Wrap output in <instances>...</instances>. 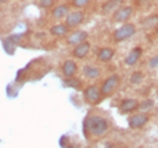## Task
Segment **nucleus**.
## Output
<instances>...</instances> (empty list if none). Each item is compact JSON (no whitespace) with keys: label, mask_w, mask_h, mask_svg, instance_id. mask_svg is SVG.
Here are the masks:
<instances>
[{"label":"nucleus","mask_w":158,"mask_h":148,"mask_svg":"<svg viewBox=\"0 0 158 148\" xmlns=\"http://www.w3.org/2000/svg\"><path fill=\"white\" fill-rule=\"evenodd\" d=\"M85 134L91 138H102L110 130V122L102 115H88L83 123Z\"/></svg>","instance_id":"1"},{"label":"nucleus","mask_w":158,"mask_h":148,"mask_svg":"<svg viewBox=\"0 0 158 148\" xmlns=\"http://www.w3.org/2000/svg\"><path fill=\"white\" fill-rule=\"evenodd\" d=\"M137 33V28L133 22H124L121 24L117 29H115V32L112 33V39L115 43L125 42L128 39H131L132 37H135Z\"/></svg>","instance_id":"2"},{"label":"nucleus","mask_w":158,"mask_h":148,"mask_svg":"<svg viewBox=\"0 0 158 148\" xmlns=\"http://www.w3.org/2000/svg\"><path fill=\"white\" fill-rule=\"evenodd\" d=\"M120 83H121V79H120V75H118V73H112V75L106 77L100 85L102 95L104 97L113 95L115 91L118 88V85H120Z\"/></svg>","instance_id":"3"},{"label":"nucleus","mask_w":158,"mask_h":148,"mask_svg":"<svg viewBox=\"0 0 158 148\" xmlns=\"http://www.w3.org/2000/svg\"><path fill=\"white\" fill-rule=\"evenodd\" d=\"M135 8L129 4H123L120 8H117L115 12L112 13V21L116 24H124L127 21H129V18L132 17Z\"/></svg>","instance_id":"4"},{"label":"nucleus","mask_w":158,"mask_h":148,"mask_svg":"<svg viewBox=\"0 0 158 148\" xmlns=\"http://www.w3.org/2000/svg\"><path fill=\"white\" fill-rule=\"evenodd\" d=\"M150 117L148 113L144 111H140V113H136V114H132L129 118H128V126L131 127L132 130H138V129H142L148 125Z\"/></svg>","instance_id":"5"},{"label":"nucleus","mask_w":158,"mask_h":148,"mask_svg":"<svg viewBox=\"0 0 158 148\" xmlns=\"http://www.w3.org/2000/svg\"><path fill=\"white\" fill-rule=\"evenodd\" d=\"M86 18V14L81 9H77V11H70L67 13V16L65 17V24L69 29H75L78 28L81 24H83Z\"/></svg>","instance_id":"6"},{"label":"nucleus","mask_w":158,"mask_h":148,"mask_svg":"<svg viewBox=\"0 0 158 148\" xmlns=\"http://www.w3.org/2000/svg\"><path fill=\"white\" fill-rule=\"evenodd\" d=\"M83 97L88 103H98L103 97L100 87L96 85V84H91V85L86 87L85 91H83Z\"/></svg>","instance_id":"7"},{"label":"nucleus","mask_w":158,"mask_h":148,"mask_svg":"<svg viewBox=\"0 0 158 148\" xmlns=\"http://www.w3.org/2000/svg\"><path fill=\"white\" fill-rule=\"evenodd\" d=\"M88 33L83 29H78V30H74L69 34V37L66 39V43L70 46H77L79 43L85 42V41H88Z\"/></svg>","instance_id":"8"},{"label":"nucleus","mask_w":158,"mask_h":148,"mask_svg":"<svg viewBox=\"0 0 158 148\" xmlns=\"http://www.w3.org/2000/svg\"><path fill=\"white\" fill-rule=\"evenodd\" d=\"M91 42L90 41H85L79 45L74 46L73 47V51H71V55L75 58V59H85L88 54L91 51Z\"/></svg>","instance_id":"9"},{"label":"nucleus","mask_w":158,"mask_h":148,"mask_svg":"<svg viewBox=\"0 0 158 148\" xmlns=\"http://www.w3.org/2000/svg\"><path fill=\"white\" fill-rule=\"evenodd\" d=\"M138 102L136 98H124V100H121L120 105H118V111L123 113V114H131V113L136 111L138 109Z\"/></svg>","instance_id":"10"},{"label":"nucleus","mask_w":158,"mask_h":148,"mask_svg":"<svg viewBox=\"0 0 158 148\" xmlns=\"http://www.w3.org/2000/svg\"><path fill=\"white\" fill-rule=\"evenodd\" d=\"M142 53H144V50H142V47H141V46L133 47L132 50L128 53V55H127L125 59H124L125 66H128V67L136 66L137 63H138V60L141 59V56H142Z\"/></svg>","instance_id":"11"},{"label":"nucleus","mask_w":158,"mask_h":148,"mask_svg":"<svg viewBox=\"0 0 158 148\" xmlns=\"http://www.w3.org/2000/svg\"><path fill=\"white\" fill-rule=\"evenodd\" d=\"M62 73L66 79L75 77L78 73V64L74 59H66L62 63Z\"/></svg>","instance_id":"12"},{"label":"nucleus","mask_w":158,"mask_h":148,"mask_svg":"<svg viewBox=\"0 0 158 148\" xmlns=\"http://www.w3.org/2000/svg\"><path fill=\"white\" fill-rule=\"evenodd\" d=\"M123 4H124V0H106L100 7V13L104 14V16L112 14L117 8H120Z\"/></svg>","instance_id":"13"},{"label":"nucleus","mask_w":158,"mask_h":148,"mask_svg":"<svg viewBox=\"0 0 158 148\" xmlns=\"http://www.w3.org/2000/svg\"><path fill=\"white\" fill-rule=\"evenodd\" d=\"M115 54H116L115 49L104 46V47H100L98 50L96 58H98V60L100 62V63H108V62H111L112 59L115 58Z\"/></svg>","instance_id":"14"},{"label":"nucleus","mask_w":158,"mask_h":148,"mask_svg":"<svg viewBox=\"0 0 158 148\" xmlns=\"http://www.w3.org/2000/svg\"><path fill=\"white\" fill-rule=\"evenodd\" d=\"M82 73L86 79H88V80H96V79H99L102 76V70L98 66L87 64V66L83 67Z\"/></svg>","instance_id":"15"},{"label":"nucleus","mask_w":158,"mask_h":148,"mask_svg":"<svg viewBox=\"0 0 158 148\" xmlns=\"http://www.w3.org/2000/svg\"><path fill=\"white\" fill-rule=\"evenodd\" d=\"M69 12H70V6H69V4H66V3L58 4V6L53 7V9H52V17L54 20H63L67 16Z\"/></svg>","instance_id":"16"},{"label":"nucleus","mask_w":158,"mask_h":148,"mask_svg":"<svg viewBox=\"0 0 158 148\" xmlns=\"http://www.w3.org/2000/svg\"><path fill=\"white\" fill-rule=\"evenodd\" d=\"M69 32H70V29L66 26L65 22H58L49 29V33H50L53 37H57V38L65 37L66 34H69Z\"/></svg>","instance_id":"17"},{"label":"nucleus","mask_w":158,"mask_h":148,"mask_svg":"<svg viewBox=\"0 0 158 148\" xmlns=\"http://www.w3.org/2000/svg\"><path fill=\"white\" fill-rule=\"evenodd\" d=\"M144 80H145V72L135 71L132 72V75L129 77V84H132V85H140Z\"/></svg>","instance_id":"18"},{"label":"nucleus","mask_w":158,"mask_h":148,"mask_svg":"<svg viewBox=\"0 0 158 148\" xmlns=\"http://www.w3.org/2000/svg\"><path fill=\"white\" fill-rule=\"evenodd\" d=\"M154 100L153 98H146V100L141 101L138 103V110L140 111H144V113H148L149 110H152L153 107H154Z\"/></svg>","instance_id":"19"},{"label":"nucleus","mask_w":158,"mask_h":148,"mask_svg":"<svg viewBox=\"0 0 158 148\" xmlns=\"http://www.w3.org/2000/svg\"><path fill=\"white\" fill-rule=\"evenodd\" d=\"M91 3V0H71L70 4L74 7V8H77V9H83V8H86L88 4Z\"/></svg>","instance_id":"20"},{"label":"nucleus","mask_w":158,"mask_h":148,"mask_svg":"<svg viewBox=\"0 0 158 148\" xmlns=\"http://www.w3.org/2000/svg\"><path fill=\"white\" fill-rule=\"evenodd\" d=\"M38 4H40V7L41 8L49 9V8H52L54 4H56V0H38Z\"/></svg>","instance_id":"21"},{"label":"nucleus","mask_w":158,"mask_h":148,"mask_svg":"<svg viewBox=\"0 0 158 148\" xmlns=\"http://www.w3.org/2000/svg\"><path fill=\"white\" fill-rule=\"evenodd\" d=\"M148 64H149V68H152V70H157L158 68V54H156L154 56H152L149 59Z\"/></svg>","instance_id":"22"},{"label":"nucleus","mask_w":158,"mask_h":148,"mask_svg":"<svg viewBox=\"0 0 158 148\" xmlns=\"http://www.w3.org/2000/svg\"><path fill=\"white\" fill-rule=\"evenodd\" d=\"M8 2H9V0H0V6H3V4H6Z\"/></svg>","instance_id":"23"},{"label":"nucleus","mask_w":158,"mask_h":148,"mask_svg":"<svg viewBox=\"0 0 158 148\" xmlns=\"http://www.w3.org/2000/svg\"><path fill=\"white\" fill-rule=\"evenodd\" d=\"M154 30H156V33H157V34H158V24H157V25H156V26H154Z\"/></svg>","instance_id":"24"}]
</instances>
